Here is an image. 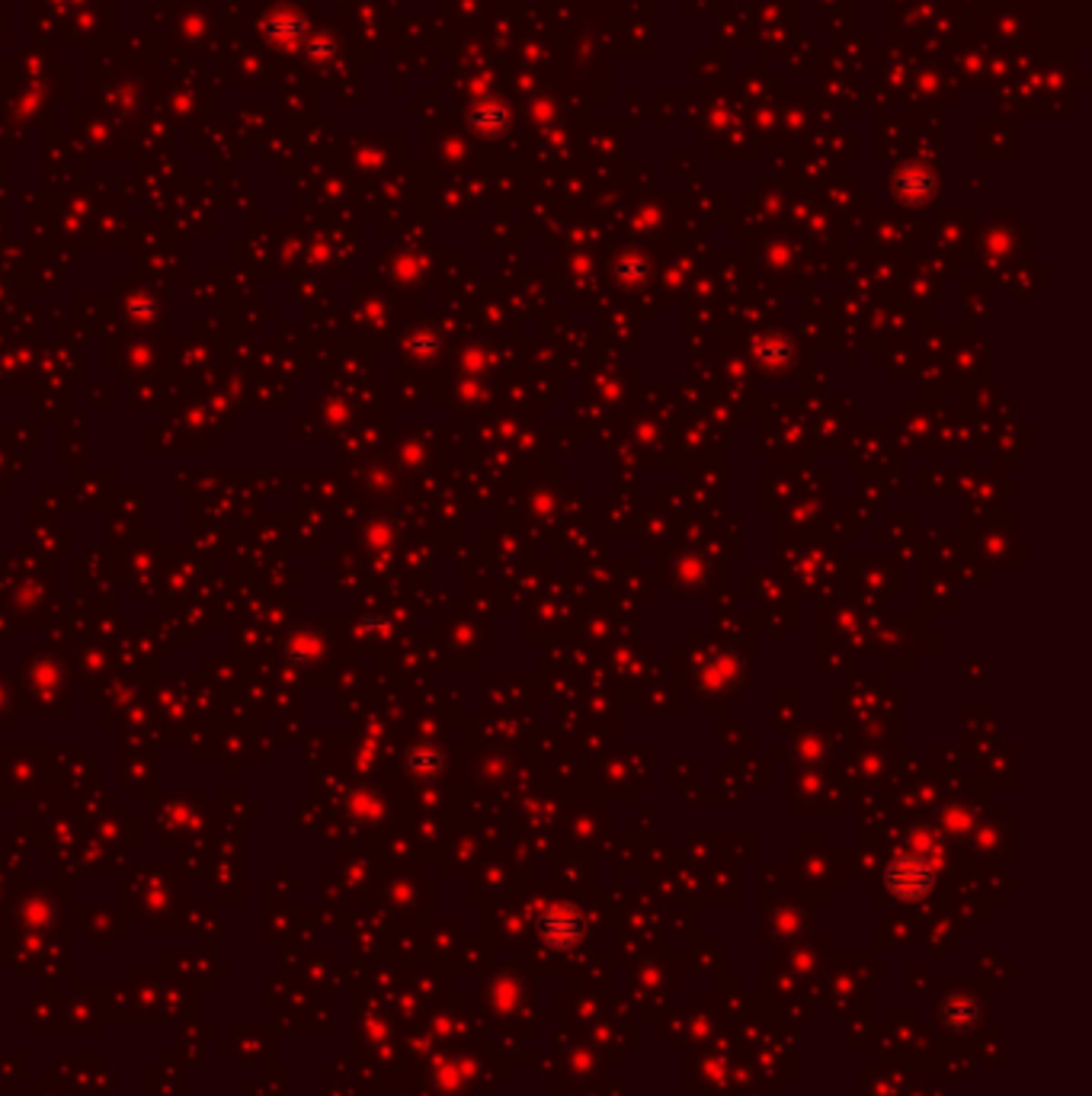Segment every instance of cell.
Here are the masks:
<instances>
[{
  "label": "cell",
  "mask_w": 1092,
  "mask_h": 1096,
  "mask_svg": "<svg viewBox=\"0 0 1092 1096\" xmlns=\"http://www.w3.org/2000/svg\"><path fill=\"white\" fill-rule=\"evenodd\" d=\"M887 888L904 901H916L933 888V869L919 856H898L887 866Z\"/></svg>",
  "instance_id": "6da1fadb"
},
{
  "label": "cell",
  "mask_w": 1092,
  "mask_h": 1096,
  "mask_svg": "<svg viewBox=\"0 0 1092 1096\" xmlns=\"http://www.w3.org/2000/svg\"><path fill=\"white\" fill-rule=\"evenodd\" d=\"M580 929H583V923L571 908H554L542 917V937L551 946H571L580 937Z\"/></svg>",
  "instance_id": "7a4b0ae2"
}]
</instances>
